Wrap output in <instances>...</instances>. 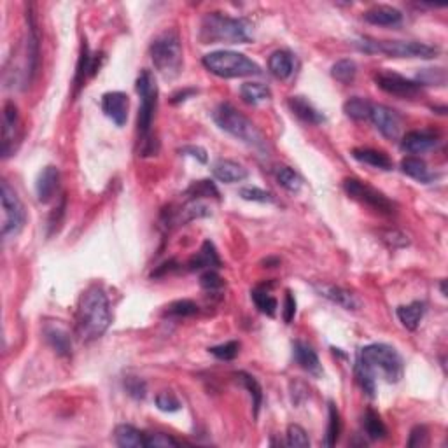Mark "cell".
<instances>
[{"instance_id": "1", "label": "cell", "mask_w": 448, "mask_h": 448, "mask_svg": "<svg viewBox=\"0 0 448 448\" xmlns=\"http://www.w3.org/2000/svg\"><path fill=\"white\" fill-rule=\"evenodd\" d=\"M112 322L111 305L105 291L100 286H89L79 298L76 331L79 340L93 341L100 338Z\"/></svg>"}, {"instance_id": "2", "label": "cell", "mask_w": 448, "mask_h": 448, "mask_svg": "<svg viewBox=\"0 0 448 448\" xmlns=\"http://www.w3.org/2000/svg\"><path fill=\"white\" fill-rule=\"evenodd\" d=\"M137 93L140 97L139 117H137V132H139L140 155L153 156L158 153V142L153 140L151 128L155 121L156 105H158V85H156L155 74L144 69L137 78Z\"/></svg>"}, {"instance_id": "3", "label": "cell", "mask_w": 448, "mask_h": 448, "mask_svg": "<svg viewBox=\"0 0 448 448\" xmlns=\"http://www.w3.org/2000/svg\"><path fill=\"white\" fill-rule=\"evenodd\" d=\"M198 39L201 44H247L254 39V34L247 20L209 12L201 20Z\"/></svg>"}, {"instance_id": "4", "label": "cell", "mask_w": 448, "mask_h": 448, "mask_svg": "<svg viewBox=\"0 0 448 448\" xmlns=\"http://www.w3.org/2000/svg\"><path fill=\"white\" fill-rule=\"evenodd\" d=\"M212 116L221 130L238 139L240 142L247 144L259 153L268 151V142L263 133L259 132V128L249 117H245L242 112L236 111L232 104L217 105Z\"/></svg>"}, {"instance_id": "5", "label": "cell", "mask_w": 448, "mask_h": 448, "mask_svg": "<svg viewBox=\"0 0 448 448\" xmlns=\"http://www.w3.org/2000/svg\"><path fill=\"white\" fill-rule=\"evenodd\" d=\"M357 363L363 364L371 375L382 377L387 382L396 383L403 377V359L394 347L385 344H373L361 348Z\"/></svg>"}, {"instance_id": "6", "label": "cell", "mask_w": 448, "mask_h": 448, "mask_svg": "<svg viewBox=\"0 0 448 448\" xmlns=\"http://www.w3.org/2000/svg\"><path fill=\"white\" fill-rule=\"evenodd\" d=\"M151 60L155 63V69L161 74L165 79H174L181 74L182 69V44L177 30L168 28L153 41Z\"/></svg>"}, {"instance_id": "7", "label": "cell", "mask_w": 448, "mask_h": 448, "mask_svg": "<svg viewBox=\"0 0 448 448\" xmlns=\"http://www.w3.org/2000/svg\"><path fill=\"white\" fill-rule=\"evenodd\" d=\"M357 49L370 54H385L390 58H434L438 47L415 41H377L371 37H361L356 43Z\"/></svg>"}, {"instance_id": "8", "label": "cell", "mask_w": 448, "mask_h": 448, "mask_svg": "<svg viewBox=\"0 0 448 448\" xmlns=\"http://www.w3.org/2000/svg\"><path fill=\"white\" fill-rule=\"evenodd\" d=\"M205 69L212 72L217 78L235 79V78H251L259 76L261 67L245 54L235 53V51H214V53L203 56Z\"/></svg>"}, {"instance_id": "9", "label": "cell", "mask_w": 448, "mask_h": 448, "mask_svg": "<svg viewBox=\"0 0 448 448\" xmlns=\"http://www.w3.org/2000/svg\"><path fill=\"white\" fill-rule=\"evenodd\" d=\"M0 201H2V236L14 238L23 229L27 214L20 197L16 194L8 181L0 182Z\"/></svg>"}, {"instance_id": "10", "label": "cell", "mask_w": 448, "mask_h": 448, "mask_svg": "<svg viewBox=\"0 0 448 448\" xmlns=\"http://www.w3.org/2000/svg\"><path fill=\"white\" fill-rule=\"evenodd\" d=\"M344 190L352 200L366 205V207L373 209L375 212L387 214V216L394 212V203H392L385 194L380 193L375 188H371V186L364 184L359 179H345Z\"/></svg>"}, {"instance_id": "11", "label": "cell", "mask_w": 448, "mask_h": 448, "mask_svg": "<svg viewBox=\"0 0 448 448\" xmlns=\"http://www.w3.org/2000/svg\"><path fill=\"white\" fill-rule=\"evenodd\" d=\"M375 82L380 89H383L389 95L401 98H415L421 95V85L412 79H406L403 76L390 70H382L375 76Z\"/></svg>"}, {"instance_id": "12", "label": "cell", "mask_w": 448, "mask_h": 448, "mask_svg": "<svg viewBox=\"0 0 448 448\" xmlns=\"http://www.w3.org/2000/svg\"><path fill=\"white\" fill-rule=\"evenodd\" d=\"M20 139V114L14 102H5L2 114V158L14 155L16 142Z\"/></svg>"}, {"instance_id": "13", "label": "cell", "mask_w": 448, "mask_h": 448, "mask_svg": "<svg viewBox=\"0 0 448 448\" xmlns=\"http://www.w3.org/2000/svg\"><path fill=\"white\" fill-rule=\"evenodd\" d=\"M371 123L375 124L377 130L382 133L385 139L396 140L399 139L403 132V120L394 109L387 107V105H371L370 114Z\"/></svg>"}, {"instance_id": "14", "label": "cell", "mask_w": 448, "mask_h": 448, "mask_svg": "<svg viewBox=\"0 0 448 448\" xmlns=\"http://www.w3.org/2000/svg\"><path fill=\"white\" fill-rule=\"evenodd\" d=\"M27 21H28V41H27V82H32L35 74L39 70L41 60V37L37 21H35L34 5L27 8Z\"/></svg>"}, {"instance_id": "15", "label": "cell", "mask_w": 448, "mask_h": 448, "mask_svg": "<svg viewBox=\"0 0 448 448\" xmlns=\"http://www.w3.org/2000/svg\"><path fill=\"white\" fill-rule=\"evenodd\" d=\"M313 289L319 293V296L326 298L335 305L341 306L345 310H352V312H356L363 306V302L359 300V296L350 291L344 289L340 286H335V284H328V282H315L313 284Z\"/></svg>"}, {"instance_id": "16", "label": "cell", "mask_w": 448, "mask_h": 448, "mask_svg": "<svg viewBox=\"0 0 448 448\" xmlns=\"http://www.w3.org/2000/svg\"><path fill=\"white\" fill-rule=\"evenodd\" d=\"M102 111L112 123L123 126L128 117V95L121 91L105 93L102 97Z\"/></svg>"}, {"instance_id": "17", "label": "cell", "mask_w": 448, "mask_h": 448, "mask_svg": "<svg viewBox=\"0 0 448 448\" xmlns=\"http://www.w3.org/2000/svg\"><path fill=\"white\" fill-rule=\"evenodd\" d=\"M60 188V172L56 166H46L37 177L35 182V191H37V198L41 203H49Z\"/></svg>"}, {"instance_id": "18", "label": "cell", "mask_w": 448, "mask_h": 448, "mask_svg": "<svg viewBox=\"0 0 448 448\" xmlns=\"http://www.w3.org/2000/svg\"><path fill=\"white\" fill-rule=\"evenodd\" d=\"M293 356L294 361L300 364L302 370H305L306 373H310L312 377H322V364L319 361V356L317 352L310 347L305 341H294L293 344Z\"/></svg>"}, {"instance_id": "19", "label": "cell", "mask_w": 448, "mask_h": 448, "mask_svg": "<svg viewBox=\"0 0 448 448\" xmlns=\"http://www.w3.org/2000/svg\"><path fill=\"white\" fill-rule=\"evenodd\" d=\"M438 144V137L433 132H410L403 137L401 149L410 155H422L434 149Z\"/></svg>"}, {"instance_id": "20", "label": "cell", "mask_w": 448, "mask_h": 448, "mask_svg": "<svg viewBox=\"0 0 448 448\" xmlns=\"http://www.w3.org/2000/svg\"><path fill=\"white\" fill-rule=\"evenodd\" d=\"M44 338L58 356H72V340H70V335L65 328H62L60 324H46L44 326Z\"/></svg>"}, {"instance_id": "21", "label": "cell", "mask_w": 448, "mask_h": 448, "mask_svg": "<svg viewBox=\"0 0 448 448\" xmlns=\"http://www.w3.org/2000/svg\"><path fill=\"white\" fill-rule=\"evenodd\" d=\"M364 21L377 27H394L403 21V12L392 5H375L363 14Z\"/></svg>"}, {"instance_id": "22", "label": "cell", "mask_w": 448, "mask_h": 448, "mask_svg": "<svg viewBox=\"0 0 448 448\" xmlns=\"http://www.w3.org/2000/svg\"><path fill=\"white\" fill-rule=\"evenodd\" d=\"M212 174L217 181L233 184V182H242L244 179H247L249 172L245 166L232 161V159H217L212 165Z\"/></svg>"}, {"instance_id": "23", "label": "cell", "mask_w": 448, "mask_h": 448, "mask_svg": "<svg viewBox=\"0 0 448 448\" xmlns=\"http://www.w3.org/2000/svg\"><path fill=\"white\" fill-rule=\"evenodd\" d=\"M97 56L98 54H93V56L89 54L88 44H86V41H82L81 56H79L78 69H76V78H74L76 93L79 91V88L85 85V81L89 78V76H95V74H97V70L100 69V63H98Z\"/></svg>"}, {"instance_id": "24", "label": "cell", "mask_w": 448, "mask_h": 448, "mask_svg": "<svg viewBox=\"0 0 448 448\" xmlns=\"http://www.w3.org/2000/svg\"><path fill=\"white\" fill-rule=\"evenodd\" d=\"M221 265L223 263H221L219 254H217L214 244L210 240H205L200 252H197L190 259L188 267H190V270H201V268H221Z\"/></svg>"}, {"instance_id": "25", "label": "cell", "mask_w": 448, "mask_h": 448, "mask_svg": "<svg viewBox=\"0 0 448 448\" xmlns=\"http://www.w3.org/2000/svg\"><path fill=\"white\" fill-rule=\"evenodd\" d=\"M289 107L291 111L296 114L298 117L305 123L310 124H321L324 123V116H322V112L317 111L305 97H291L289 98Z\"/></svg>"}, {"instance_id": "26", "label": "cell", "mask_w": 448, "mask_h": 448, "mask_svg": "<svg viewBox=\"0 0 448 448\" xmlns=\"http://www.w3.org/2000/svg\"><path fill=\"white\" fill-rule=\"evenodd\" d=\"M352 156H354L357 161L373 166V168H379V170H392V159L382 151L368 149V147H359V149H354V151H352Z\"/></svg>"}, {"instance_id": "27", "label": "cell", "mask_w": 448, "mask_h": 448, "mask_svg": "<svg viewBox=\"0 0 448 448\" xmlns=\"http://www.w3.org/2000/svg\"><path fill=\"white\" fill-rule=\"evenodd\" d=\"M207 216H210V209L207 205L201 203L200 200H190L186 205H182L175 216L170 217V221L177 224H186L193 219H200V217Z\"/></svg>"}, {"instance_id": "28", "label": "cell", "mask_w": 448, "mask_h": 448, "mask_svg": "<svg viewBox=\"0 0 448 448\" xmlns=\"http://www.w3.org/2000/svg\"><path fill=\"white\" fill-rule=\"evenodd\" d=\"M396 313H398V319L406 329L415 331L425 313V305L422 302H414L410 303V305L399 306V309L396 310Z\"/></svg>"}, {"instance_id": "29", "label": "cell", "mask_w": 448, "mask_h": 448, "mask_svg": "<svg viewBox=\"0 0 448 448\" xmlns=\"http://www.w3.org/2000/svg\"><path fill=\"white\" fill-rule=\"evenodd\" d=\"M114 440H116L117 447H121V448L146 447V445H144L146 436H144L140 431H137L133 425H128V424L117 425L116 431H114Z\"/></svg>"}, {"instance_id": "30", "label": "cell", "mask_w": 448, "mask_h": 448, "mask_svg": "<svg viewBox=\"0 0 448 448\" xmlns=\"http://www.w3.org/2000/svg\"><path fill=\"white\" fill-rule=\"evenodd\" d=\"M268 69L277 79H287L293 74V56L287 51H275L268 60Z\"/></svg>"}, {"instance_id": "31", "label": "cell", "mask_w": 448, "mask_h": 448, "mask_svg": "<svg viewBox=\"0 0 448 448\" xmlns=\"http://www.w3.org/2000/svg\"><path fill=\"white\" fill-rule=\"evenodd\" d=\"M401 172L418 182H431L434 179V175L429 172L425 161H422L421 158H415V156H408V158L403 159Z\"/></svg>"}, {"instance_id": "32", "label": "cell", "mask_w": 448, "mask_h": 448, "mask_svg": "<svg viewBox=\"0 0 448 448\" xmlns=\"http://www.w3.org/2000/svg\"><path fill=\"white\" fill-rule=\"evenodd\" d=\"M240 97L245 104L259 105L270 100L271 91L268 89V86L261 85V82H245V85L240 86Z\"/></svg>"}, {"instance_id": "33", "label": "cell", "mask_w": 448, "mask_h": 448, "mask_svg": "<svg viewBox=\"0 0 448 448\" xmlns=\"http://www.w3.org/2000/svg\"><path fill=\"white\" fill-rule=\"evenodd\" d=\"M251 296H252V302H254L256 309H258L261 313H265V315H268V317H273L275 313H277V306H278L277 300L271 296L270 291H268L265 286L254 287L251 293Z\"/></svg>"}, {"instance_id": "34", "label": "cell", "mask_w": 448, "mask_h": 448, "mask_svg": "<svg viewBox=\"0 0 448 448\" xmlns=\"http://www.w3.org/2000/svg\"><path fill=\"white\" fill-rule=\"evenodd\" d=\"M235 377L238 379V382L249 390V394H251L252 399V408H254V417H258L261 403H263V389H261L258 380L252 375H249V373H245V371H238Z\"/></svg>"}, {"instance_id": "35", "label": "cell", "mask_w": 448, "mask_h": 448, "mask_svg": "<svg viewBox=\"0 0 448 448\" xmlns=\"http://www.w3.org/2000/svg\"><path fill=\"white\" fill-rule=\"evenodd\" d=\"M371 105H373L371 102L364 100V98L361 97L348 98V100L344 104V112L350 117V120L364 121V120H370Z\"/></svg>"}, {"instance_id": "36", "label": "cell", "mask_w": 448, "mask_h": 448, "mask_svg": "<svg viewBox=\"0 0 448 448\" xmlns=\"http://www.w3.org/2000/svg\"><path fill=\"white\" fill-rule=\"evenodd\" d=\"M363 425L364 431H366V434L371 440H383V438H387L385 424H383V421L380 418V415L375 414L373 410H368L366 414H364Z\"/></svg>"}, {"instance_id": "37", "label": "cell", "mask_w": 448, "mask_h": 448, "mask_svg": "<svg viewBox=\"0 0 448 448\" xmlns=\"http://www.w3.org/2000/svg\"><path fill=\"white\" fill-rule=\"evenodd\" d=\"M329 422H328V431H326V440L324 447L331 448L335 447L338 438H340L341 433V421H340V412L335 406V403L329 401Z\"/></svg>"}, {"instance_id": "38", "label": "cell", "mask_w": 448, "mask_h": 448, "mask_svg": "<svg viewBox=\"0 0 448 448\" xmlns=\"http://www.w3.org/2000/svg\"><path fill=\"white\" fill-rule=\"evenodd\" d=\"M357 74V65L354 60H340L331 67V76L341 85H350L354 82Z\"/></svg>"}, {"instance_id": "39", "label": "cell", "mask_w": 448, "mask_h": 448, "mask_svg": "<svg viewBox=\"0 0 448 448\" xmlns=\"http://www.w3.org/2000/svg\"><path fill=\"white\" fill-rule=\"evenodd\" d=\"M275 175H277L278 184L282 186L284 190L289 191V193H298V191L302 190V177H300L293 168H289V166H278L277 174Z\"/></svg>"}, {"instance_id": "40", "label": "cell", "mask_w": 448, "mask_h": 448, "mask_svg": "<svg viewBox=\"0 0 448 448\" xmlns=\"http://www.w3.org/2000/svg\"><path fill=\"white\" fill-rule=\"evenodd\" d=\"M191 200H200V198H219V191H217L216 184L212 181H198L188 188L186 191Z\"/></svg>"}, {"instance_id": "41", "label": "cell", "mask_w": 448, "mask_h": 448, "mask_svg": "<svg viewBox=\"0 0 448 448\" xmlns=\"http://www.w3.org/2000/svg\"><path fill=\"white\" fill-rule=\"evenodd\" d=\"M166 315L170 317H191L198 313V305L191 300H179L166 306Z\"/></svg>"}, {"instance_id": "42", "label": "cell", "mask_w": 448, "mask_h": 448, "mask_svg": "<svg viewBox=\"0 0 448 448\" xmlns=\"http://www.w3.org/2000/svg\"><path fill=\"white\" fill-rule=\"evenodd\" d=\"M356 377L361 389H363L370 398H373L377 390V382H375V377L371 375V371L366 370L361 363H356Z\"/></svg>"}, {"instance_id": "43", "label": "cell", "mask_w": 448, "mask_h": 448, "mask_svg": "<svg viewBox=\"0 0 448 448\" xmlns=\"http://www.w3.org/2000/svg\"><path fill=\"white\" fill-rule=\"evenodd\" d=\"M287 445L293 448H309L310 440L305 429L302 425H289L287 427Z\"/></svg>"}, {"instance_id": "44", "label": "cell", "mask_w": 448, "mask_h": 448, "mask_svg": "<svg viewBox=\"0 0 448 448\" xmlns=\"http://www.w3.org/2000/svg\"><path fill=\"white\" fill-rule=\"evenodd\" d=\"M156 406H158V410L165 412V414H174V412H179L182 408L177 396L174 392H170V390H163V392H159L156 396Z\"/></svg>"}, {"instance_id": "45", "label": "cell", "mask_w": 448, "mask_h": 448, "mask_svg": "<svg viewBox=\"0 0 448 448\" xmlns=\"http://www.w3.org/2000/svg\"><path fill=\"white\" fill-rule=\"evenodd\" d=\"M144 445L147 448H177L179 441L175 438L168 436L165 433H153V434H146V440H144Z\"/></svg>"}, {"instance_id": "46", "label": "cell", "mask_w": 448, "mask_h": 448, "mask_svg": "<svg viewBox=\"0 0 448 448\" xmlns=\"http://www.w3.org/2000/svg\"><path fill=\"white\" fill-rule=\"evenodd\" d=\"M240 198H244L247 201H258V203H273L275 197L271 193L265 190H259V188H254V186H247V188H242L238 191Z\"/></svg>"}, {"instance_id": "47", "label": "cell", "mask_w": 448, "mask_h": 448, "mask_svg": "<svg viewBox=\"0 0 448 448\" xmlns=\"http://www.w3.org/2000/svg\"><path fill=\"white\" fill-rule=\"evenodd\" d=\"M209 352L221 361H233L238 356L240 344L238 341H228V344L217 345V347H210Z\"/></svg>"}, {"instance_id": "48", "label": "cell", "mask_w": 448, "mask_h": 448, "mask_svg": "<svg viewBox=\"0 0 448 448\" xmlns=\"http://www.w3.org/2000/svg\"><path fill=\"white\" fill-rule=\"evenodd\" d=\"M418 85H436L445 86L447 82V72L445 69H425L417 76Z\"/></svg>"}, {"instance_id": "49", "label": "cell", "mask_w": 448, "mask_h": 448, "mask_svg": "<svg viewBox=\"0 0 448 448\" xmlns=\"http://www.w3.org/2000/svg\"><path fill=\"white\" fill-rule=\"evenodd\" d=\"M124 389L133 399H144L147 394V385L139 377H126L124 379Z\"/></svg>"}, {"instance_id": "50", "label": "cell", "mask_w": 448, "mask_h": 448, "mask_svg": "<svg viewBox=\"0 0 448 448\" xmlns=\"http://www.w3.org/2000/svg\"><path fill=\"white\" fill-rule=\"evenodd\" d=\"M427 443H429V433H427V427H425V425H417V427L412 429V433H410V440H408V447L421 448V447H427Z\"/></svg>"}, {"instance_id": "51", "label": "cell", "mask_w": 448, "mask_h": 448, "mask_svg": "<svg viewBox=\"0 0 448 448\" xmlns=\"http://www.w3.org/2000/svg\"><path fill=\"white\" fill-rule=\"evenodd\" d=\"M200 286L203 287L205 291H219L221 287H223V278L214 270H209L205 271L200 277Z\"/></svg>"}, {"instance_id": "52", "label": "cell", "mask_w": 448, "mask_h": 448, "mask_svg": "<svg viewBox=\"0 0 448 448\" xmlns=\"http://www.w3.org/2000/svg\"><path fill=\"white\" fill-rule=\"evenodd\" d=\"M382 240L383 242H387V244H389V247H392V249H401V247H406V245L410 244L408 236L403 235V233H399V232H385L382 235Z\"/></svg>"}, {"instance_id": "53", "label": "cell", "mask_w": 448, "mask_h": 448, "mask_svg": "<svg viewBox=\"0 0 448 448\" xmlns=\"http://www.w3.org/2000/svg\"><path fill=\"white\" fill-rule=\"evenodd\" d=\"M179 153L184 156H191V158L198 159L200 163H207L209 161V156H207V151H205L203 147L200 146H184L179 149Z\"/></svg>"}, {"instance_id": "54", "label": "cell", "mask_w": 448, "mask_h": 448, "mask_svg": "<svg viewBox=\"0 0 448 448\" xmlns=\"http://www.w3.org/2000/svg\"><path fill=\"white\" fill-rule=\"evenodd\" d=\"M282 313H284V321H286V324H289V322L294 319V315H296V300H294V296L291 294V291H287L286 298H284Z\"/></svg>"}, {"instance_id": "55", "label": "cell", "mask_w": 448, "mask_h": 448, "mask_svg": "<svg viewBox=\"0 0 448 448\" xmlns=\"http://www.w3.org/2000/svg\"><path fill=\"white\" fill-rule=\"evenodd\" d=\"M194 93H197V89H182V91H179V93H175L174 97H172V104H179V102H184V100H188V97H191V95H194Z\"/></svg>"}, {"instance_id": "56", "label": "cell", "mask_w": 448, "mask_h": 448, "mask_svg": "<svg viewBox=\"0 0 448 448\" xmlns=\"http://www.w3.org/2000/svg\"><path fill=\"white\" fill-rule=\"evenodd\" d=\"M174 265H175V261H166L165 265H161V268H159V270H156L155 273H153V277H159V275L166 273V271L174 270V268H175Z\"/></svg>"}, {"instance_id": "57", "label": "cell", "mask_w": 448, "mask_h": 448, "mask_svg": "<svg viewBox=\"0 0 448 448\" xmlns=\"http://www.w3.org/2000/svg\"><path fill=\"white\" fill-rule=\"evenodd\" d=\"M441 294H443V296H447V289H445V280L441 282Z\"/></svg>"}]
</instances>
